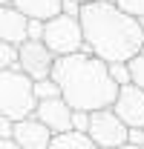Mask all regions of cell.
Segmentation results:
<instances>
[{"instance_id": "1", "label": "cell", "mask_w": 144, "mask_h": 149, "mask_svg": "<svg viewBox=\"0 0 144 149\" xmlns=\"http://www.w3.org/2000/svg\"><path fill=\"white\" fill-rule=\"evenodd\" d=\"M87 52L104 63H127L144 49V23L112 0H92L78 12Z\"/></svg>"}, {"instance_id": "2", "label": "cell", "mask_w": 144, "mask_h": 149, "mask_svg": "<svg viewBox=\"0 0 144 149\" xmlns=\"http://www.w3.org/2000/svg\"><path fill=\"white\" fill-rule=\"evenodd\" d=\"M52 80L61 86V97L75 112L109 109L118 95V83L109 77V63L90 52L58 57Z\"/></svg>"}, {"instance_id": "3", "label": "cell", "mask_w": 144, "mask_h": 149, "mask_svg": "<svg viewBox=\"0 0 144 149\" xmlns=\"http://www.w3.org/2000/svg\"><path fill=\"white\" fill-rule=\"evenodd\" d=\"M35 92L32 80L20 69H0V118L9 120H23L35 115Z\"/></svg>"}, {"instance_id": "4", "label": "cell", "mask_w": 144, "mask_h": 149, "mask_svg": "<svg viewBox=\"0 0 144 149\" xmlns=\"http://www.w3.org/2000/svg\"><path fill=\"white\" fill-rule=\"evenodd\" d=\"M46 49L55 57H66V55H78V52H87V43H84V32H81V20L72 17V15H58V17L46 20L43 23V37Z\"/></svg>"}, {"instance_id": "5", "label": "cell", "mask_w": 144, "mask_h": 149, "mask_svg": "<svg viewBox=\"0 0 144 149\" xmlns=\"http://www.w3.org/2000/svg\"><path fill=\"white\" fill-rule=\"evenodd\" d=\"M127 126L124 120L109 109H95L90 112V126H87V135H90V141L95 143L98 149H118L127 143Z\"/></svg>"}, {"instance_id": "6", "label": "cell", "mask_w": 144, "mask_h": 149, "mask_svg": "<svg viewBox=\"0 0 144 149\" xmlns=\"http://www.w3.org/2000/svg\"><path fill=\"white\" fill-rule=\"evenodd\" d=\"M55 60L58 57L46 49L43 40H26V43L18 46V69L29 80H46V77H52Z\"/></svg>"}, {"instance_id": "7", "label": "cell", "mask_w": 144, "mask_h": 149, "mask_svg": "<svg viewBox=\"0 0 144 149\" xmlns=\"http://www.w3.org/2000/svg\"><path fill=\"white\" fill-rule=\"evenodd\" d=\"M112 112L124 120L127 129H144V89H138L136 83L118 86Z\"/></svg>"}, {"instance_id": "8", "label": "cell", "mask_w": 144, "mask_h": 149, "mask_svg": "<svg viewBox=\"0 0 144 149\" xmlns=\"http://www.w3.org/2000/svg\"><path fill=\"white\" fill-rule=\"evenodd\" d=\"M35 118L52 132V135H64L72 132V106L64 97H49V100H37Z\"/></svg>"}, {"instance_id": "9", "label": "cell", "mask_w": 144, "mask_h": 149, "mask_svg": "<svg viewBox=\"0 0 144 149\" xmlns=\"http://www.w3.org/2000/svg\"><path fill=\"white\" fill-rule=\"evenodd\" d=\"M52 138L55 135L37 120L35 115H29V118H23V120H15L12 141H15L20 149H49Z\"/></svg>"}, {"instance_id": "10", "label": "cell", "mask_w": 144, "mask_h": 149, "mask_svg": "<svg viewBox=\"0 0 144 149\" xmlns=\"http://www.w3.org/2000/svg\"><path fill=\"white\" fill-rule=\"evenodd\" d=\"M0 40H6L12 46H20L29 40V17L18 12L12 3L0 6Z\"/></svg>"}, {"instance_id": "11", "label": "cell", "mask_w": 144, "mask_h": 149, "mask_svg": "<svg viewBox=\"0 0 144 149\" xmlns=\"http://www.w3.org/2000/svg\"><path fill=\"white\" fill-rule=\"evenodd\" d=\"M12 6L29 20H52L64 12V0H12Z\"/></svg>"}, {"instance_id": "12", "label": "cell", "mask_w": 144, "mask_h": 149, "mask_svg": "<svg viewBox=\"0 0 144 149\" xmlns=\"http://www.w3.org/2000/svg\"><path fill=\"white\" fill-rule=\"evenodd\" d=\"M49 149H98L95 143L90 141V135L87 132H64V135H55Z\"/></svg>"}, {"instance_id": "13", "label": "cell", "mask_w": 144, "mask_h": 149, "mask_svg": "<svg viewBox=\"0 0 144 149\" xmlns=\"http://www.w3.org/2000/svg\"><path fill=\"white\" fill-rule=\"evenodd\" d=\"M32 92L35 100H49V97H61V86L52 77H46V80H32Z\"/></svg>"}, {"instance_id": "14", "label": "cell", "mask_w": 144, "mask_h": 149, "mask_svg": "<svg viewBox=\"0 0 144 149\" xmlns=\"http://www.w3.org/2000/svg\"><path fill=\"white\" fill-rule=\"evenodd\" d=\"M0 69H18V46L0 40Z\"/></svg>"}, {"instance_id": "15", "label": "cell", "mask_w": 144, "mask_h": 149, "mask_svg": "<svg viewBox=\"0 0 144 149\" xmlns=\"http://www.w3.org/2000/svg\"><path fill=\"white\" fill-rule=\"evenodd\" d=\"M127 63H130V77H133V83H136L138 89H144V49L133 57V60H127Z\"/></svg>"}, {"instance_id": "16", "label": "cell", "mask_w": 144, "mask_h": 149, "mask_svg": "<svg viewBox=\"0 0 144 149\" xmlns=\"http://www.w3.org/2000/svg\"><path fill=\"white\" fill-rule=\"evenodd\" d=\"M121 12H127V15H133L136 20H141L144 23V0H112Z\"/></svg>"}, {"instance_id": "17", "label": "cell", "mask_w": 144, "mask_h": 149, "mask_svg": "<svg viewBox=\"0 0 144 149\" xmlns=\"http://www.w3.org/2000/svg\"><path fill=\"white\" fill-rule=\"evenodd\" d=\"M109 77H112L118 86L133 83V77H130V63H109Z\"/></svg>"}, {"instance_id": "18", "label": "cell", "mask_w": 144, "mask_h": 149, "mask_svg": "<svg viewBox=\"0 0 144 149\" xmlns=\"http://www.w3.org/2000/svg\"><path fill=\"white\" fill-rule=\"evenodd\" d=\"M90 126V112H75L72 109V129L75 132H87Z\"/></svg>"}, {"instance_id": "19", "label": "cell", "mask_w": 144, "mask_h": 149, "mask_svg": "<svg viewBox=\"0 0 144 149\" xmlns=\"http://www.w3.org/2000/svg\"><path fill=\"white\" fill-rule=\"evenodd\" d=\"M43 37V20H29V40H40Z\"/></svg>"}, {"instance_id": "20", "label": "cell", "mask_w": 144, "mask_h": 149, "mask_svg": "<svg viewBox=\"0 0 144 149\" xmlns=\"http://www.w3.org/2000/svg\"><path fill=\"white\" fill-rule=\"evenodd\" d=\"M12 132H15V120H9V118H0V141L12 138Z\"/></svg>"}, {"instance_id": "21", "label": "cell", "mask_w": 144, "mask_h": 149, "mask_svg": "<svg viewBox=\"0 0 144 149\" xmlns=\"http://www.w3.org/2000/svg\"><path fill=\"white\" fill-rule=\"evenodd\" d=\"M127 143H138V146H144V129H130V132H127Z\"/></svg>"}, {"instance_id": "22", "label": "cell", "mask_w": 144, "mask_h": 149, "mask_svg": "<svg viewBox=\"0 0 144 149\" xmlns=\"http://www.w3.org/2000/svg\"><path fill=\"white\" fill-rule=\"evenodd\" d=\"M78 12H81V6H78L75 0H64V15H72V17H78Z\"/></svg>"}, {"instance_id": "23", "label": "cell", "mask_w": 144, "mask_h": 149, "mask_svg": "<svg viewBox=\"0 0 144 149\" xmlns=\"http://www.w3.org/2000/svg\"><path fill=\"white\" fill-rule=\"evenodd\" d=\"M0 149H20V146L12 141V138H6V141H0Z\"/></svg>"}, {"instance_id": "24", "label": "cell", "mask_w": 144, "mask_h": 149, "mask_svg": "<svg viewBox=\"0 0 144 149\" xmlns=\"http://www.w3.org/2000/svg\"><path fill=\"white\" fill-rule=\"evenodd\" d=\"M118 149H144V146H138V143H124V146H118Z\"/></svg>"}, {"instance_id": "25", "label": "cell", "mask_w": 144, "mask_h": 149, "mask_svg": "<svg viewBox=\"0 0 144 149\" xmlns=\"http://www.w3.org/2000/svg\"><path fill=\"white\" fill-rule=\"evenodd\" d=\"M75 3H78V6H87V3H92V0H75Z\"/></svg>"}, {"instance_id": "26", "label": "cell", "mask_w": 144, "mask_h": 149, "mask_svg": "<svg viewBox=\"0 0 144 149\" xmlns=\"http://www.w3.org/2000/svg\"><path fill=\"white\" fill-rule=\"evenodd\" d=\"M9 3H12V0H0V6H9Z\"/></svg>"}]
</instances>
